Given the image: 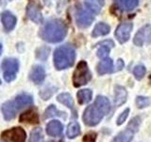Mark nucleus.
<instances>
[{
    "label": "nucleus",
    "mask_w": 151,
    "mask_h": 142,
    "mask_svg": "<svg viewBox=\"0 0 151 142\" xmlns=\"http://www.w3.org/2000/svg\"><path fill=\"white\" fill-rule=\"evenodd\" d=\"M111 103L104 96H97L93 104L89 105L83 113V121L87 126H96L110 113Z\"/></svg>",
    "instance_id": "f257e3e1"
},
{
    "label": "nucleus",
    "mask_w": 151,
    "mask_h": 142,
    "mask_svg": "<svg viewBox=\"0 0 151 142\" xmlns=\"http://www.w3.org/2000/svg\"><path fill=\"white\" fill-rule=\"evenodd\" d=\"M66 34H67V27L59 19L48 21L40 31V36L45 41L49 43H58L63 41Z\"/></svg>",
    "instance_id": "f03ea898"
},
{
    "label": "nucleus",
    "mask_w": 151,
    "mask_h": 142,
    "mask_svg": "<svg viewBox=\"0 0 151 142\" xmlns=\"http://www.w3.org/2000/svg\"><path fill=\"white\" fill-rule=\"evenodd\" d=\"M33 103V98L29 94L23 93L18 95L12 101L5 102L2 105V113L6 120H11L15 117L17 113Z\"/></svg>",
    "instance_id": "7ed1b4c3"
},
{
    "label": "nucleus",
    "mask_w": 151,
    "mask_h": 142,
    "mask_svg": "<svg viewBox=\"0 0 151 142\" xmlns=\"http://www.w3.org/2000/svg\"><path fill=\"white\" fill-rule=\"evenodd\" d=\"M76 60L75 49L70 45L58 47L54 53V64L58 70L66 69L72 66Z\"/></svg>",
    "instance_id": "20e7f679"
},
{
    "label": "nucleus",
    "mask_w": 151,
    "mask_h": 142,
    "mask_svg": "<svg viewBox=\"0 0 151 142\" xmlns=\"http://www.w3.org/2000/svg\"><path fill=\"white\" fill-rule=\"evenodd\" d=\"M92 79V73L90 71L86 62H79L73 75V83L76 87L87 84Z\"/></svg>",
    "instance_id": "39448f33"
},
{
    "label": "nucleus",
    "mask_w": 151,
    "mask_h": 142,
    "mask_svg": "<svg viewBox=\"0 0 151 142\" xmlns=\"http://www.w3.org/2000/svg\"><path fill=\"white\" fill-rule=\"evenodd\" d=\"M2 69L4 73V79L6 82L9 83L16 77L19 69V63L16 59L9 58L5 59L2 64Z\"/></svg>",
    "instance_id": "423d86ee"
},
{
    "label": "nucleus",
    "mask_w": 151,
    "mask_h": 142,
    "mask_svg": "<svg viewBox=\"0 0 151 142\" xmlns=\"http://www.w3.org/2000/svg\"><path fill=\"white\" fill-rule=\"evenodd\" d=\"M2 139L11 142H25L27 134L25 130L21 127H14L12 129L4 131L1 134Z\"/></svg>",
    "instance_id": "0eeeda50"
},
{
    "label": "nucleus",
    "mask_w": 151,
    "mask_h": 142,
    "mask_svg": "<svg viewBox=\"0 0 151 142\" xmlns=\"http://www.w3.org/2000/svg\"><path fill=\"white\" fill-rule=\"evenodd\" d=\"M76 22L79 28H88L91 26V24L93 21V16L89 12L85 11L81 7H78L75 12Z\"/></svg>",
    "instance_id": "6e6552de"
},
{
    "label": "nucleus",
    "mask_w": 151,
    "mask_h": 142,
    "mask_svg": "<svg viewBox=\"0 0 151 142\" xmlns=\"http://www.w3.org/2000/svg\"><path fill=\"white\" fill-rule=\"evenodd\" d=\"M27 15L28 19L37 24L42 22V15L41 12V5L36 0L29 1L27 8Z\"/></svg>",
    "instance_id": "1a4fd4ad"
},
{
    "label": "nucleus",
    "mask_w": 151,
    "mask_h": 142,
    "mask_svg": "<svg viewBox=\"0 0 151 142\" xmlns=\"http://www.w3.org/2000/svg\"><path fill=\"white\" fill-rule=\"evenodd\" d=\"M151 43V25H146L143 27L136 33L134 37V44L136 46H142L145 44Z\"/></svg>",
    "instance_id": "9d476101"
},
{
    "label": "nucleus",
    "mask_w": 151,
    "mask_h": 142,
    "mask_svg": "<svg viewBox=\"0 0 151 142\" xmlns=\"http://www.w3.org/2000/svg\"><path fill=\"white\" fill-rule=\"evenodd\" d=\"M132 27L133 26H132L131 23H123L118 26L115 30V37L118 42L123 44V43H126L129 39Z\"/></svg>",
    "instance_id": "9b49d317"
},
{
    "label": "nucleus",
    "mask_w": 151,
    "mask_h": 142,
    "mask_svg": "<svg viewBox=\"0 0 151 142\" xmlns=\"http://www.w3.org/2000/svg\"><path fill=\"white\" fill-rule=\"evenodd\" d=\"M20 122L27 123V124H38L39 121V114H38L37 110L35 108H32L27 110L26 112H24L22 115L19 117Z\"/></svg>",
    "instance_id": "f8f14e48"
},
{
    "label": "nucleus",
    "mask_w": 151,
    "mask_h": 142,
    "mask_svg": "<svg viewBox=\"0 0 151 142\" xmlns=\"http://www.w3.org/2000/svg\"><path fill=\"white\" fill-rule=\"evenodd\" d=\"M136 131L137 130H135L134 128H132L129 124L126 130L121 132L120 134H118L111 142H130L133 138V135Z\"/></svg>",
    "instance_id": "ddd939ff"
},
{
    "label": "nucleus",
    "mask_w": 151,
    "mask_h": 142,
    "mask_svg": "<svg viewBox=\"0 0 151 142\" xmlns=\"http://www.w3.org/2000/svg\"><path fill=\"white\" fill-rule=\"evenodd\" d=\"M63 126L59 120H52L46 125V133L50 136H60L63 134Z\"/></svg>",
    "instance_id": "4468645a"
},
{
    "label": "nucleus",
    "mask_w": 151,
    "mask_h": 142,
    "mask_svg": "<svg viewBox=\"0 0 151 142\" xmlns=\"http://www.w3.org/2000/svg\"><path fill=\"white\" fill-rule=\"evenodd\" d=\"M127 98V92L125 87L116 85L114 87V105L116 107L121 106L124 104Z\"/></svg>",
    "instance_id": "2eb2a0df"
},
{
    "label": "nucleus",
    "mask_w": 151,
    "mask_h": 142,
    "mask_svg": "<svg viewBox=\"0 0 151 142\" xmlns=\"http://www.w3.org/2000/svg\"><path fill=\"white\" fill-rule=\"evenodd\" d=\"M29 78L34 83L39 84L44 82V80L45 78V71L42 66L36 65L31 69L30 74H29Z\"/></svg>",
    "instance_id": "dca6fc26"
},
{
    "label": "nucleus",
    "mask_w": 151,
    "mask_h": 142,
    "mask_svg": "<svg viewBox=\"0 0 151 142\" xmlns=\"http://www.w3.org/2000/svg\"><path fill=\"white\" fill-rule=\"evenodd\" d=\"M57 99H58L59 102L64 104L66 107H68L70 110H72L74 117H78L77 111H76V109H75L74 101H73V99H72V96H71L70 94H68V93H61V94L59 95L58 97H57Z\"/></svg>",
    "instance_id": "f3484780"
},
{
    "label": "nucleus",
    "mask_w": 151,
    "mask_h": 142,
    "mask_svg": "<svg viewBox=\"0 0 151 142\" xmlns=\"http://www.w3.org/2000/svg\"><path fill=\"white\" fill-rule=\"evenodd\" d=\"M1 19H2L3 26H4L5 28H6V30L9 31V30H12L14 27H15L16 18L12 12H4L2 13V15H1Z\"/></svg>",
    "instance_id": "a211bd4d"
},
{
    "label": "nucleus",
    "mask_w": 151,
    "mask_h": 142,
    "mask_svg": "<svg viewBox=\"0 0 151 142\" xmlns=\"http://www.w3.org/2000/svg\"><path fill=\"white\" fill-rule=\"evenodd\" d=\"M113 68V63L112 60L110 58H105L103 61H101L100 63L97 65V73L99 75H104L107 73H110L112 71Z\"/></svg>",
    "instance_id": "6ab92c4d"
},
{
    "label": "nucleus",
    "mask_w": 151,
    "mask_h": 142,
    "mask_svg": "<svg viewBox=\"0 0 151 142\" xmlns=\"http://www.w3.org/2000/svg\"><path fill=\"white\" fill-rule=\"evenodd\" d=\"M104 0H85L86 7L93 13H99L104 6Z\"/></svg>",
    "instance_id": "aec40b11"
},
{
    "label": "nucleus",
    "mask_w": 151,
    "mask_h": 142,
    "mask_svg": "<svg viewBox=\"0 0 151 142\" xmlns=\"http://www.w3.org/2000/svg\"><path fill=\"white\" fill-rule=\"evenodd\" d=\"M110 26H108L105 23H98L94 27L93 30L92 32V36L93 37H99V36H103L106 35L110 32Z\"/></svg>",
    "instance_id": "412c9836"
},
{
    "label": "nucleus",
    "mask_w": 151,
    "mask_h": 142,
    "mask_svg": "<svg viewBox=\"0 0 151 142\" xmlns=\"http://www.w3.org/2000/svg\"><path fill=\"white\" fill-rule=\"evenodd\" d=\"M93 97V92L90 89H83L80 90L77 94V98L79 104H85L88 103L92 99Z\"/></svg>",
    "instance_id": "4be33fe9"
},
{
    "label": "nucleus",
    "mask_w": 151,
    "mask_h": 142,
    "mask_svg": "<svg viewBox=\"0 0 151 142\" xmlns=\"http://www.w3.org/2000/svg\"><path fill=\"white\" fill-rule=\"evenodd\" d=\"M67 136L69 138L73 139L75 137H77L78 135H80V126L77 121H72L70 122V124L67 127Z\"/></svg>",
    "instance_id": "5701e85b"
},
{
    "label": "nucleus",
    "mask_w": 151,
    "mask_h": 142,
    "mask_svg": "<svg viewBox=\"0 0 151 142\" xmlns=\"http://www.w3.org/2000/svg\"><path fill=\"white\" fill-rule=\"evenodd\" d=\"M138 0H117V4L124 11H132L138 6Z\"/></svg>",
    "instance_id": "b1692460"
},
{
    "label": "nucleus",
    "mask_w": 151,
    "mask_h": 142,
    "mask_svg": "<svg viewBox=\"0 0 151 142\" xmlns=\"http://www.w3.org/2000/svg\"><path fill=\"white\" fill-rule=\"evenodd\" d=\"M63 117L65 118L66 117V115H65L64 112L59 111L58 109L56 108L55 105H50L45 111L44 120H46V118H49V117Z\"/></svg>",
    "instance_id": "393cba45"
},
{
    "label": "nucleus",
    "mask_w": 151,
    "mask_h": 142,
    "mask_svg": "<svg viewBox=\"0 0 151 142\" xmlns=\"http://www.w3.org/2000/svg\"><path fill=\"white\" fill-rule=\"evenodd\" d=\"M28 142H44V135L41 128H35L31 131Z\"/></svg>",
    "instance_id": "a878e982"
},
{
    "label": "nucleus",
    "mask_w": 151,
    "mask_h": 142,
    "mask_svg": "<svg viewBox=\"0 0 151 142\" xmlns=\"http://www.w3.org/2000/svg\"><path fill=\"white\" fill-rule=\"evenodd\" d=\"M99 46H100V47H99V49L97 50V56L99 58H102V59L107 58L109 53H110V49L111 47L105 45V44H103L102 42L99 44Z\"/></svg>",
    "instance_id": "bb28decb"
},
{
    "label": "nucleus",
    "mask_w": 151,
    "mask_h": 142,
    "mask_svg": "<svg viewBox=\"0 0 151 142\" xmlns=\"http://www.w3.org/2000/svg\"><path fill=\"white\" fill-rule=\"evenodd\" d=\"M150 99L149 98H146V97H137L136 99V104H137V107L140 108V109H143L145 108L150 105Z\"/></svg>",
    "instance_id": "cd10ccee"
},
{
    "label": "nucleus",
    "mask_w": 151,
    "mask_h": 142,
    "mask_svg": "<svg viewBox=\"0 0 151 142\" xmlns=\"http://www.w3.org/2000/svg\"><path fill=\"white\" fill-rule=\"evenodd\" d=\"M145 67L144 65H137L133 70V74L137 80H142L145 75Z\"/></svg>",
    "instance_id": "c85d7f7f"
},
{
    "label": "nucleus",
    "mask_w": 151,
    "mask_h": 142,
    "mask_svg": "<svg viewBox=\"0 0 151 142\" xmlns=\"http://www.w3.org/2000/svg\"><path fill=\"white\" fill-rule=\"evenodd\" d=\"M129 109L127 108L126 110L123 112L119 117H118V118H117V125H122L123 123H124L127 120V117H129Z\"/></svg>",
    "instance_id": "c756f323"
},
{
    "label": "nucleus",
    "mask_w": 151,
    "mask_h": 142,
    "mask_svg": "<svg viewBox=\"0 0 151 142\" xmlns=\"http://www.w3.org/2000/svg\"><path fill=\"white\" fill-rule=\"evenodd\" d=\"M96 134L94 132H90L83 137V142H96Z\"/></svg>",
    "instance_id": "7c9ffc66"
},
{
    "label": "nucleus",
    "mask_w": 151,
    "mask_h": 142,
    "mask_svg": "<svg viewBox=\"0 0 151 142\" xmlns=\"http://www.w3.org/2000/svg\"><path fill=\"white\" fill-rule=\"evenodd\" d=\"M123 67H124V62H123L121 59H119V60L117 61V63H116V69H115V71H119Z\"/></svg>",
    "instance_id": "2f4dec72"
},
{
    "label": "nucleus",
    "mask_w": 151,
    "mask_h": 142,
    "mask_svg": "<svg viewBox=\"0 0 151 142\" xmlns=\"http://www.w3.org/2000/svg\"><path fill=\"white\" fill-rule=\"evenodd\" d=\"M1 50H2V46L0 45V53H1Z\"/></svg>",
    "instance_id": "473e14b6"
},
{
    "label": "nucleus",
    "mask_w": 151,
    "mask_h": 142,
    "mask_svg": "<svg viewBox=\"0 0 151 142\" xmlns=\"http://www.w3.org/2000/svg\"><path fill=\"white\" fill-rule=\"evenodd\" d=\"M50 142H58V141H50Z\"/></svg>",
    "instance_id": "72a5a7b5"
},
{
    "label": "nucleus",
    "mask_w": 151,
    "mask_h": 142,
    "mask_svg": "<svg viewBox=\"0 0 151 142\" xmlns=\"http://www.w3.org/2000/svg\"><path fill=\"white\" fill-rule=\"evenodd\" d=\"M150 80H151V77H150Z\"/></svg>",
    "instance_id": "f704fd0d"
},
{
    "label": "nucleus",
    "mask_w": 151,
    "mask_h": 142,
    "mask_svg": "<svg viewBox=\"0 0 151 142\" xmlns=\"http://www.w3.org/2000/svg\"><path fill=\"white\" fill-rule=\"evenodd\" d=\"M0 83H1V82H0Z\"/></svg>",
    "instance_id": "c9c22d12"
},
{
    "label": "nucleus",
    "mask_w": 151,
    "mask_h": 142,
    "mask_svg": "<svg viewBox=\"0 0 151 142\" xmlns=\"http://www.w3.org/2000/svg\"><path fill=\"white\" fill-rule=\"evenodd\" d=\"M0 142H1V141H0Z\"/></svg>",
    "instance_id": "e433bc0d"
}]
</instances>
